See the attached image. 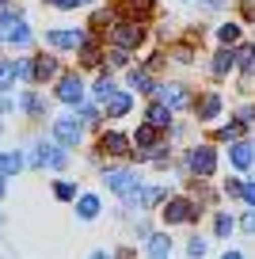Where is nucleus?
<instances>
[{"label":"nucleus","mask_w":255,"mask_h":259,"mask_svg":"<svg viewBox=\"0 0 255 259\" xmlns=\"http://www.w3.org/2000/svg\"><path fill=\"white\" fill-rule=\"evenodd\" d=\"M103 179H107V187L118 194L130 210H141V179H137L130 168H107Z\"/></svg>","instance_id":"nucleus-1"},{"label":"nucleus","mask_w":255,"mask_h":259,"mask_svg":"<svg viewBox=\"0 0 255 259\" xmlns=\"http://www.w3.org/2000/svg\"><path fill=\"white\" fill-rule=\"evenodd\" d=\"M160 213H164V225H167V229H172V225H191V221H198V218H202V210L191 202V198H183V194L167 198Z\"/></svg>","instance_id":"nucleus-2"},{"label":"nucleus","mask_w":255,"mask_h":259,"mask_svg":"<svg viewBox=\"0 0 255 259\" xmlns=\"http://www.w3.org/2000/svg\"><path fill=\"white\" fill-rule=\"evenodd\" d=\"M0 34H4V42L8 46H31V31H27V19L19 16V12H4L0 16Z\"/></svg>","instance_id":"nucleus-3"},{"label":"nucleus","mask_w":255,"mask_h":259,"mask_svg":"<svg viewBox=\"0 0 255 259\" xmlns=\"http://www.w3.org/2000/svg\"><path fill=\"white\" fill-rule=\"evenodd\" d=\"M69 164V149L65 145H34V153H31V168H65Z\"/></svg>","instance_id":"nucleus-4"},{"label":"nucleus","mask_w":255,"mask_h":259,"mask_svg":"<svg viewBox=\"0 0 255 259\" xmlns=\"http://www.w3.org/2000/svg\"><path fill=\"white\" fill-rule=\"evenodd\" d=\"M187 168H191L198 179H209V176L217 171V153H214V145H194L191 156H187Z\"/></svg>","instance_id":"nucleus-5"},{"label":"nucleus","mask_w":255,"mask_h":259,"mask_svg":"<svg viewBox=\"0 0 255 259\" xmlns=\"http://www.w3.org/2000/svg\"><path fill=\"white\" fill-rule=\"evenodd\" d=\"M50 130H54V141L65 149H76L80 138H84V122H76V118H54Z\"/></svg>","instance_id":"nucleus-6"},{"label":"nucleus","mask_w":255,"mask_h":259,"mask_svg":"<svg viewBox=\"0 0 255 259\" xmlns=\"http://www.w3.org/2000/svg\"><path fill=\"white\" fill-rule=\"evenodd\" d=\"M145 42V27L134 23V19H122L118 27H114V46L118 50H137Z\"/></svg>","instance_id":"nucleus-7"},{"label":"nucleus","mask_w":255,"mask_h":259,"mask_svg":"<svg viewBox=\"0 0 255 259\" xmlns=\"http://www.w3.org/2000/svg\"><path fill=\"white\" fill-rule=\"evenodd\" d=\"M156 99H160V103H167L172 111L191 107V92H187L183 84H156Z\"/></svg>","instance_id":"nucleus-8"},{"label":"nucleus","mask_w":255,"mask_h":259,"mask_svg":"<svg viewBox=\"0 0 255 259\" xmlns=\"http://www.w3.org/2000/svg\"><path fill=\"white\" fill-rule=\"evenodd\" d=\"M57 99L61 103H69V107H80L84 103V80L80 76H61V84H57Z\"/></svg>","instance_id":"nucleus-9"},{"label":"nucleus","mask_w":255,"mask_h":259,"mask_svg":"<svg viewBox=\"0 0 255 259\" xmlns=\"http://www.w3.org/2000/svg\"><path fill=\"white\" fill-rule=\"evenodd\" d=\"M130 107H134V96H130V92H111V96L103 99L107 118H122V114H130Z\"/></svg>","instance_id":"nucleus-10"},{"label":"nucleus","mask_w":255,"mask_h":259,"mask_svg":"<svg viewBox=\"0 0 255 259\" xmlns=\"http://www.w3.org/2000/svg\"><path fill=\"white\" fill-rule=\"evenodd\" d=\"M221 96L217 92H209V96H202L198 103H194V114H198V122H214V118H221Z\"/></svg>","instance_id":"nucleus-11"},{"label":"nucleus","mask_w":255,"mask_h":259,"mask_svg":"<svg viewBox=\"0 0 255 259\" xmlns=\"http://www.w3.org/2000/svg\"><path fill=\"white\" fill-rule=\"evenodd\" d=\"M84 42V31H46V46L54 50H76Z\"/></svg>","instance_id":"nucleus-12"},{"label":"nucleus","mask_w":255,"mask_h":259,"mask_svg":"<svg viewBox=\"0 0 255 259\" xmlns=\"http://www.w3.org/2000/svg\"><path fill=\"white\" fill-rule=\"evenodd\" d=\"M99 149H107L111 156H130V138L118 134V130H107L103 138H99Z\"/></svg>","instance_id":"nucleus-13"},{"label":"nucleus","mask_w":255,"mask_h":259,"mask_svg":"<svg viewBox=\"0 0 255 259\" xmlns=\"http://www.w3.org/2000/svg\"><path fill=\"white\" fill-rule=\"evenodd\" d=\"M229 160H232V168H251L255 164V145H247V141H232V149H229Z\"/></svg>","instance_id":"nucleus-14"},{"label":"nucleus","mask_w":255,"mask_h":259,"mask_svg":"<svg viewBox=\"0 0 255 259\" xmlns=\"http://www.w3.org/2000/svg\"><path fill=\"white\" fill-rule=\"evenodd\" d=\"M172 114H176V111H172L167 103L152 99V103H149V111H145V118H149V126H156V130H167V126H172Z\"/></svg>","instance_id":"nucleus-15"},{"label":"nucleus","mask_w":255,"mask_h":259,"mask_svg":"<svg viewBox=\"0 0 255 259\" xmlns=\"http://www.w3.org/2000/svg\"><path fill=\"white\" fill-rule=\"evenodd\" d=\"M99 210H103L99 194H80V198H76V218H80V221H96Z\"/></svg>","instance_id":"nucleus-16"},{"label":"nucleus","mask_w":255,"mask_h":259,"mask_svg":"<svg viewBox=\"0 0 255 259\" xmlns=\"http://www.w3.org/2000/svg\"><path fill=\"white\" fill-rule=\"evenodd\" d=\"M232 69H236V54H232L229 46L217 50L214 61H209V73H214V76H225V73H232Z\"/></svg>","instance_id":"nucleus-17"},{"label":"nucleus","mask_w":255,"mask_h":259,"mask_svg":"<svg viewBox=\"0 0 255 259\" xmlns=\"http://www.w3.org/2000/svg\"><path fill=\"white\" fill-rule=\"evenodd\" d=\"M149 255L152 259H164V255H172V240H167V233H149Z\"/></svg>","instance_id":"nucleus-18"},{"label":"nucleus","mask_w":255,"mask_h":259,"mask_svg":"<svg viewBox=\"0 0 255 259\" xmlns=\"http://www.w3.org/2000/svg\"><path fill=\"white\" fill-rule=\"evenodd\" d=\"M57 76V61L54 57H38L34 61V80H54Z\"/></svg>","instance_id":"nucleus-19"},{"label":"nucleus","mask_w":255,"mask_h":259,"mask_svg":"<svg viewBox=\"0 0 255 259\" xmlns=\"http://www.w3.org/2000/svg\"><path fill=\"white\" fill-rule=\"evenodd\" d=\"M19 168H23V156H19V153H0V176H4V179L16 176Z\"/></svg>","instance_id":"nucleus-20"},{"label":"nucleus","mask_w":255,"mask_h":259,"mask_svg":"<svg viewBox=\"0 0 255 259\" xmlns=\"http://www.w3.org/2000/svg\"><path fill=\"white\" fill-rule=\"evenodd\" d=\"M130 84H134V88L141 92V96H149V92H156V84H152V76L145 73V69H134V73H130Z\"/></svg>","instance_id":"nucleus-21"},{"label":"nucleus","mask_w":255,"mask_h":259,"mask_svg":"<svg viewBox=\"0 0 255 259\" xmlns=\"http://www.w3.org/2000/svg\"><path fill=\"white\" fill-rule=\"evenodd\" d=\"M156 134H160V130H156V126H149V122H145V126H137L134 141H137V145H145V149H152V145H156Z\"/></svg>","instance_id":"nucleus-22"},{"label":"nucleus","mask_w":255,"mask_h":259,"mask_svg":"<svg viewBox=\"0 0 255 259\" xmlns=\"http://www.w3.org/2000/svg\"><path fill=\"white\" fill-rule=\"evenodd\" d=\"M111 92H118V88H114V80H111V73H103V76H99V80H96V88H92V96H96V99H99V103H103V99H107V96H111Z\"/></svg>","instance_id":"nucleus-23"},{"label":"nucleus","mask_w":255,"mask_h":259,"mask_svg":"<svg viewBox=\"0 0 255 259\" xmlns=\"http://www.w3.org/2000/svg\"><path fill=\"white\" fill-rule=\"evenodd\" d=\"M236 38H240V23H221L217 27V42H221V46H232Z\"/></svg>","instance_id":"nucleus-24"},{"label":"nucleus","mask_w":255,"mask_h":259,"mask_svg":"<svg viewBox=\"0 0 255 259\" xmlns=\"http://www.w3.org/2000/svg\"><path fill=\"white\" fill-rule=\"evenodd\" d=\"M19 111H27V114H42V111H46V103H42L38 96H31V92H27V96H19Z\"/></svg>","instance_id":"nucleus-25"},{"label":"nucleus","mask_w":255,"mask_h":259,"mask_svg":"<svg viewBox=\"0 0 255 259\" xmlns=\"http://www.w3.org/2000/svg\"><path fill=\"white\" fill-rule=\"evenodd\" d=\"M16 84V61H0V92H8Z\"/></svg>","instance_id":"nucleus-26"},{"label":"nucleus","mask_w":255,"mask_h":259,"mask_svg":"<svg viewBox=\"0 0 255 259\" xmlns=\"http://www.w3.org/2000/svg\"><path fill=\"white\" fill-rule=\"evenodd\" d=\"M206 251H209V244L202 240V236H191V240H187V255L191 259H206Z\"/></svg>","instance_id":"nucleus-27"},{"label":"nucleus","mask_w":255,"mask_h":259,"mask_svg":"<svg viewBox=\"0 0 255 259\" xmlns=\"http://www.w3.org/2000/svg\"><path fill=\"white\" fill-rule=\"evenodd\" d=\"M54 194L61 198V202H69V198H76V183H72V179H61V183L54 187Z\"/></svg>","instance_id":"nucleus-28"},{"label":"nucleus","mask_w":255,"mask_h":259,"mask_svg":"<svg viewBox=\"0 0 255 259\" xmlns=\"http://www.w3.org/2000/svg\"><path fill=\"white\" fill-rule=\"evenodd\" d=\"M232 229H236V221H232L229 213H217V221H214V233H217V236H229Z\"/></svg>","instance_id":"nucleus-29"},{"label":"nucleus","mask_w":255,"mask_h":259,"mask_svg":"<svg viewBox=\"0 0 255 259\" xmlns=\"http://www.w3.org/2000/svg\"><path fill=\"white\" fill-rule=\"evenodd\" d=\"M244 134V122H232V126H221V141H240Z\"/></svg>","instance_id":"nucleus-30"},{"label":"nucleus","mask_w":255,"mask_h":259,"mask_svg":"<svg viewBox=\"0 0 255 259\" xmlns=\"http://www.w3.org/2000/svg\"><path fill=\"white\" fill-rule=\"evenodd\" d=\"M16 76H23V80H34V65H31V61H16Z\"/></svg>","instance_id":"nucleus-31"},{"label":"nucleus","mask_w":255,"mask_h":259,"mask_svg":"<svg viewBox=\"0 0 255 259\" xmlns=\"http://www.w3.org/2000/svg\"><path fill=\"white\" fill-rule=\"evenodd\" d=\"M111 65H114V69L130 65V54H126V50H118V46H114V50H111Z\"/></svg>","instance_id":"nucleus-32"},{"label":"nucleus","mask_w":255,"mask_h":259,"mask_svg":"<svg viewBox=\"0 0 255 259\" xmlns=\"http://www.w3.org/2000/svg\"><path fill=\"white\" fill-rule=\"evenodd\" d=\"M240 191H244L240 179H225V194H229V198H240Z\"/></svg>","instance_id":"nucleus-33"},{"label":"nucleus","mask_w":255,"mask_h":259,"mask_svg":"<svg viewBox=\"0 0 255 259\" xmlns=\"http://www.w3.org/2000/svg\"><path fill=\"white\" fill-rule=\"evenodd\" d=\"M240 198H244V202H247V206H251V210H255V179H251V183H244V191H240Z\"/></svg>","instance_id":"nucleus-34"},{"label":"nucleus","mask_w":255,"mask_h":259,"mask_svg":"<svg viewBox=\"0 0 255 259\" xmlns=\"http://www.w3.org/2000/svg\"><path fill=\"white\" fill-rule=\"evenodd\" d=\"M176 61L191 65V61H194V50H191V46H176Z\"/></svg>","instance_id":"nucleus-35"},{"label":"nucleus","mask_w":255,"mask_h":259,"mask_svg":"<svg viewBox=\"0 0 255 259\" xmlns=\"http://www.w3.org/2000/svg\"><path fill=\"white\" fill-rule=\"evenodd\" d=\"M96 118H99L96 107H80V122H96Z\"/></svg>","instance_id":"nucleus-36"},{"label":"nucleus","mask_w":255,"mask_h":259,"mask_svg":"<svg viewBox=\"0 0 255 259\" xmlns=\"http://www.w3.org/2000/svg\"><path fill=\"white\" fill-rule=\"evenodd\" d=\"M54 4H57V8H61V12H72V8H80L84 0H54Z\"/></svg>","instance_id":"nucleus-37"},{"label":"nucleus","mask_w":255,"mask_h":259,"mask_svg":"<svg viewBox=\"0 0 255 259\" xmlns=\"http://www.w3.org/2000/svg\"><path fill=\"white\" fill-rule=\"evenodd\" d=\"M126 4H130L134 12H149V8H152V0H126Z\"/></svg>","instance_id":"nucleus-38"},{"label":"nucleus","mask_w":255,"mask_h":259,"mask_svg":"<svg viewBox=\"0 0 255 259\" xmlns=\"http://www.w3.org/2000/svg\"><path fill=\"white\" fill-rule=\"evenodd\" d=\"M240 225H244V233H255V210H251V213H247V218H244V221H240Z\"/></svg>","instance_id":"nucleus-39"},{"label":"nucleus","mask_w":255,"mask_h":259,"mask_svg":"<svg viewBox=\"0 0 255 259\" xmlns=\"http://www.w3.org/2000/svg\"><path fill=\"white\" fill-rule=\"evenodd\" d=\"M88 259H114V255H111V251H103V248H99V251H92Z\"/></svg>","instance_id":"nucleus-40"},{"label":"nucleus","mask_w":255,"mask_h":259,"mask_svg":"<svg viewBox=\"0 0 255 259\" xmlns=\"http://www.w3.org/2000/svg\"><path fill=\"white\" fill-rule=\"evenodd\" d=\"M206 8H225V0H202Z\"/></svg>","instance_id":"nucleus-41"},{"label":"nucleus","mask_w":255,"mask_h":259,"mask_svg":"<svg viewBox=\"0 0 255 259\" xmlns=\"http://www.w3.org/2000/svg\"><path fill=\"white\" fill-rule=\"evenodd\" d=\"M221 259H244V255H240V251H225Z\"/></svg>","instance_id":"nucleus-42"},{"label":"nucleus","mask_w":255,"mask_h":259,"mask_svg":"<svg viewBox=\"0 0 255 259\" xmlns=\"http://www.w3.org/2000/svg\"><path fill=\"white\" fill-rule=\"evenodd\" d=\"M4 191H8V187H4V176H0V198H4Z\"/></svg>","instance_id":"nucleus-43"},{"label":"nucleus","mask_w":255,"mask_h":259,"mask_svg":"<svg viewBox=\"0 0 255 259\" xmlns=\"http://www.w3.org/2000/svg\"><path fill=\"white\" fill-rule=\"evenodd\" d=\"M251 61H255V46H251Z\"/></svg>","instance_id":"nucleus-44"},{"label":"nucleus","mask_w":255,"mask_h":259,"mask_svg":"<svg viewBox=\"0 0 255 259\" xmlns=\"http://www.w3.org/2000/svg\"><path fill=\"white\" fill-rule=\"evenodd\" d=\"M4 4H8V0H0V8H4Z\"/></svg>","instance_id":"nucleus-45"},{"label":"nucleus","mask_w":255,"mask_h":259,"mask_svg":"<svg viewBox=\"0 0 255 259\" xmlns=\"http://www.w3.org/2000/svg\"><path fill=\"white\" fill-rule=\"evenodd\" d=\"M0 130H4V126H0Z\"/></svg>","instance_id":"nucleus-46"},{"label":"nucleus","mask_w":255,"mask_h":259,"mask_svg":"<svg viewBox=\"0 0 255 259\" xmlns=\"http://www.w3.org/2000/svg\"><path fill=\"white\" fill-rule=\"evenodd\" d=\"M164 259H167V255H164Z\"/></svg>","instance_id":"nucleus-47"}]
</instances>
